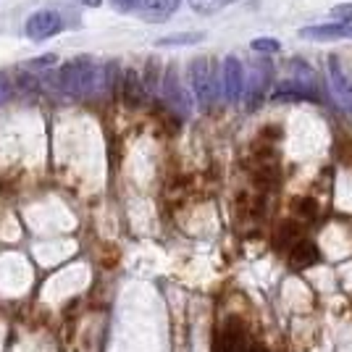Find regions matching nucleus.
<instances>
[{"mask_svg": "<svg viewBox=\"0 0 352 352\" xmlns=\"http://www.w3.org/2000/svg\"><path fill=\"white\" fill-rule=\"evenodd\" d=\"M300 37L305 40H352V21H334V24H321V27H305L300 30Z\"/></svg>", "mask_w": 352, "mask_h": 352, "instance_id": "obj_9", "label": "nucleus"}, {"mask_svg": "<svg viewBox=\"0 0 352 352\" xmlns=\"http://www.w3.org/2000/svg\"><path fill=\"white\" fill-rule=\"evenodd\" d=\"M206 40V32H176V34H166L155 45L168 47V45H197Z\"/></svg>", "mask_w": 352, "mask_h": 352, "instance_id": "obj_13", "label": "nucleus"}, {"mask_svg": "<svg viewBox=\"0 0 352 352\" xmlns=\"http://www.w3.org/2000/svg\"><path fill=\"white\" fill-rule=\"evenodd\" d=\"M116 66H98L89 58H74L58 72V87L69 98H95L111 87V74Z\"/></svg>", "mask_w": 352, "mask_h": 352, "instance_id": "obj_1", "label": "nucleus"}, {"mask_svg": "<svg viewBox=\"0 0 352 352\" xmlns=\"http://www.w3.org/2000/svg\"><path fill=\"white\" fill-rule=\"evenodd\" d=\"M140 3L142 0H111V6L116 8L118 14H134L140 8Z\"/></svg>", "mask_w": 352, "mask_h": 352, "instance_id": "obj_17", "label": "nucleus"}, {"mask_svg": "<svg viewBox=\"0 0 352 352\" xmlns=\"http://www.w3.org/2000/svg\"><path fill=\"white\" fill-rule=\"evenodd\" d=\"M221 87H223V98L229 103H236L245 92V66L236 56H226L223 66H221Z\"/></svg>", "mask_w": 352, "mask_h": 352, "instance_id": "obj_4", "label": "nucleus"}, {"mask_svg": "<svg viewBox=\"0 0 352 352\" xmlns=\"http://www.w3.org/2000/svg\"><path fill=\"white\" fill-rule=\"evenodd\" d=\"M79 3H85V6H89V8H98L103 0H79Z\"/></svg>", "mask_w": 352, "mask_h": 352, "instance_id": "obj_20", "label": "nucleus"}, {"mask_svg": "<svg viewBox=\"0 0 352 352\" xmlns=\"http://www.w3.org/2000/svg\"><path fill=\"white\" fill-rule=\"evenodd\" d=\"M274 103H289V100H318L316 89L310 87L308 82H297V79H289V82H281L276 92L271 95Z\"/></svg>", "mask_w": 352, "mask_h": 352, "instance_id": "obj_8", "label": "nucleus"}, {"mask_svg": "<svg viewBox=\"0 0 352 352\" xmlns=\"http://www.w3.org/2000/svg\"><path fill=\"white\" fill-rule=\"evenodd\" d=\"M121 87H124V98H126V103H132V105L142 103V98H145V92H147L137 72H126V74H124V79H121Z\"/></svg>", "mask_w": 352, "mask_h": 352, "instance_id": "obj_12", "label": "nucleus"}, {"mask_svg": "<svg viewBox=\"0 0 352 352\" xmlns=\"http://www.w3.org/2000/svg\"><path fill=\"white\" fill-rule=\"evenodd\" d=\"M268 79H271V66H268V60H261V66H255V69L250 72V76L245 74V92H242V98H248L250 111L258 108V103L263 100Z\"/></svg>", "mask_w": 352, "mask_h": 352, "instance_id": "obj_7", "label": "nucleus"}, {"mask_svg": "<svg viewBox=\"0 0 352 352\" xmlns=\"http://www.w3.org/2000/svg\"><path fill=\"white\" fill-rule=\"evenodd\" d=\"M329 82H331V89L339 98V103L352 113V74L339 60V56H329Z\"/></svg>", "mask_w": 352, "mask_h": 352, "instance_id": "obj_5", "label": "nucleus"}, {"mask_svg": "<svg viewBox=\"0 0 352 352\" xmlns=\"http://www.w3.org/2000/svg\"><path fill=\"white\" fill-rule=\"evenodd\" d=\"M14 95V85L8 79V74H0V103H6Z\"/></svg>", "mask_w": 352, "mask_h": 352, "instance_id": "obj_18", "label": "nucleus"}, {"mask_svg": "<svg viewBox=\"0 0 352 352\" xmlns=\"http://www.w3.org/2000/svg\"><path fill=\"white\" fill-rule=\"evenodd\" d=\"M179 3H182V0H142L140 8H137L134 14H140V19H145V21L161 24V21H166L168 16L176 14Z\"/></svg>", "mask_w": 352, "mask_h": 352, "instance_id": "obj_10", "label": "nucleus"}, {"mask_svg": "<svg viewBox=\"0 0 352 352\" xmlns=\"http://www.w3.org/2000/svg\"><path fill=\"white\" fill-rule=\"evenodd\" d=\"M63 32V16L58 11H50V8H43V11H34V14L27 19L24 24V34L34 40V43H43V40H50Z\"/></svg>", "mask_w": 352, "mask_h": 352, "instance_id": "obj_3", "label": "nucleus"}, {"mask_svg": "<svg viewBox=\"0 0 352 352\" xmlns=\"http://www.w3.org/2000/svg\"><path fill=\"white\" fill-rule=\"evenodd\" d=\"M163 98L168 100V105L174 108L176 113L190 116V111H192L190 95H187V92H184V87H182L179 74H176L174 66H168V72H166V76H163Z\"/></svg>", "mask_w": 352, "mask_h": 352, "instance_id": "obj_6", "label": "nucleus"}, {"mask_svg": "<svg viewBox=\"0 0 352 352\" xmlns=\"http://www.w3.org/2000/svg\"><path fill=\"white\" fill-rule=\"evenodd\" d=\"M250 45H252V50H258V53H279L281 50L279 40H274V37H255Z\"/></svg>", "mask_w": 352, "mask_h": 352, "instance_id": "obj_15", "label": "nucleus"}, {"mask_svg": "<svg viewBox=\"0 0 352 352\" xmlns=\"http://www.w3.org/2000/svg\"><path fill=\"white\" fill-rule=\"evenodd\" d=\"M292 265L294 268H308V265L318 263L321 261V252H318V248L310 242V239H300L297 245H294L292 250Z\"/></svg>", "mask_w": 352, "mask_h": 352, "instance_id": "obj_11", "label": "nucleus"}, {"mask_svg": "<svg viewBox=\"0 0 352 352\" xmlns=\"http://www.w3.org/2000/svg\"><path fill=\"white\" fill-rule=\"evenodd\" d=\"M190 85L192 92L197 98V103L203 108H210L219 98V76H216V63L210 56H200V58L190 60Z\"/></svg>", "mask_w": 352, "mask_h": 352, "instance_id": "obj_2", "label": "nucleus"}, {"mask_svg": "<svg viewBox=\"0 0 352 352\" xmlns=\"http://www.w3.org/2000/svg\"><path fill=\"white\" fill-rule=\"evenodd\" d=\"M331 19L334 21H352V3H339L331 8Z\"/></svg>", "mask_w": 352, "mask_h": 352, "instance_id": "obj_16", "label": "nucleus"}, {"mask_svg": "<svg viewBox=\"0 0 352 352\" xmlns=\"http://www.w3.org/2000/svg\"><path fill=\"white\" fill-rule=\"evenodd\" d=\"M190 3L192 11H197V14L203 16H210V14H219L223 8H229V6H234L236 0H187Z\"/></svg>", "mask_w": 352, "mask_h": 352, "instance_id": "obj_14", "label": "nucleus"}, {"mask_svg": "<svg viewBox=\"0 0 352 352\" xmlns=\"http://www.w3.org/2000/svg\"><path fill=\"white\" fill-rule=\"evenodd\" d=\"M56 60H58V58H56L53 53H47V56H40V58H32L30 66H32V69H47V66H53Z\"/></svg>", "mask_w": 352, "mask_h": 352, "instance_id": "obj_19", "label": "nucleus"}]
</instances>
